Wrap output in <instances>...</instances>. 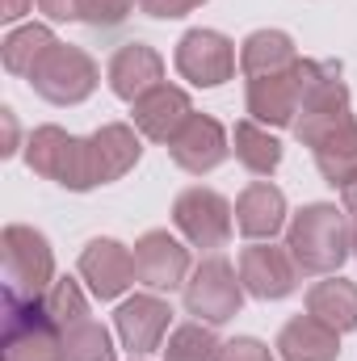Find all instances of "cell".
Here are the masks:
<instances>
[{
    "instance_id": "6da1fadb",
    "label": "cell",
    "mask_w": 357,
    "mask_h": 361,
    "mask_svg": "<svg viewBox=\"0 0 357 361\" xmlns=\"http://www.w3.org/2000/svg\"><path fill=\"white\" fill-rule=\"evenodd\" d=\"M286 248H290L298 273L332 277V273L353 257L349 252V214L337 210L332 202L303 206L290 219V227H286Z\"/></svg>"
},
{
    "instance_id": "7a4b0ae2",
    "label": "cell",
    "mask_w": 357,
    "mask_h": 361,
    "mask_svg": "<svg viewBox=\"0 0 357 361\" xmlns=\"http://www.w3.org/2000/svg\"><path fill=\"white\" fill-rule=\"evenodd\" d=\"M298 76H303V101H298V118L290 130L303 147H315L337 126L353 122L349 85L341 80V63L332 59H298Z\"/></svg>"
},
{
    "instance_id": "3957f363",
    "label": "cell",
    "mask_w": 357,
    "mask_h": 361,
    "mask_svg": "<svg viewBox=\"0 0 357 361\" xmlns=\"http://www.w3.org/2000/svg\"><path fill=\"white\" fill-rule=\"evenodd\" d=\"M0 261H4V298H47L55 277V252L42 231L25 223H8L0 231Z\"/></svg>"
},
{
    "instance_id": "277c9868",
    "label": "cell",
    "mask_w": 357,
    "mask_h": 361,
    "mask_svg": "<svg viewBox=\"0 0 357 361\" xmlns=\"http://www.w3.org/2000/svg\"><path fill=\"white\" fill-rule=\"evenodd\" d=\"M25 164L30 173L55 180L72 193L97 189V169H92V147L89 139L68 135L63 126H38L25 143Z\"/></svg>"
},
{
    "instance_id": "5b68a950",
    "label": "cell",
    "mask_w": 357,
    "mask_h": 361,
    "mask_svg": "<svg viewBox=\"0 0 357 361\" xmlns=\"http://www.w3.org/2000/svg\"><path fill=\"white\" fill-rule=\"evenodd\" d=\"M97 80H101V68H97V59L89 51L55 42L47 51V59L34 68L30 89L42 101H51V105H80V101H89L97 92Z\"/></svg>"
},
{
    "instance_id": "8992f818",
    "label": "cell",
    "mask_w": 357,
    "mask_h": 361,
    "mask_svg": "<svg viewBox=\"0 0 357 361\" xmlns=\"http://www.w3.org/2000/svg\"><path fill=\"white\" fill-rule=\"evenodd\" d=\"M4 361H63V332L42 298H4Z\"/></svg>"
},
{
    "instance_id": "52a82bcc",
    "label": "cell",
    "mask_w": 357,
    "mask_h": 361,
    "mask_svg": "<svg viewBox=\"0 0 357 361\" xmlns=\"http://www.w3.org/2000/svg\"><path fill=\"white\" fill-rule=\"evenodd\" d=\"M244 294H248V290H244V281L236 277V269H231L227 257H206L198 269L189 273V281H185V311H189L198 324L219 328V324H227V319L240 315Z\"/></svg>"
},
{
    "instance_id": "ba28073f",
    "label": "cell",
    "mask_w": 357,
    "mask_h": 361,
    "mask_svg": "<svg viewBox=\"0 0 357 361\" xmlns=\"http://www.w3.org/2000/svg\"><path fill=\"white\" fill-rule=\"evenodd\" d=\"M173 223H177V231L193 248L214 252V248H223L231 240L236 210H231V202L223 193H214L206 185H189L177 202H173Z\"/></svg>"
},
{
    "instance_id": "9c48e42d",
    "label": "cell",
    "mask_w": 357,
    "mask_h": 361,
    "mask_svg": "<svg viewBox=\"0 0 357 361\" xmlns=\"http://www.w3.org/2000/svg\"><path fill=\"white\" fill-rule=\"evenodd\" d=\"M173 63L193 89H219L236 76V42L219 30H189L177 42Z\"/></svg>"
},
{
    "instance_id": "30bf717a",
    "label": "cell",
    "mask_w": 357,
    "mask_h": 361,
    "mask_svg": "<svg viewBox=\"0 0 357 361\" xmlns=\"http://www.w3.org/2000/svg\"><path fill=\"white\" fill-rule=\"evenodd\" d=\"M169 324H173V307L160 294H135L114 311V332L131 357L156 353L169 336Z\"/></svg>"
},
{
    "instance_id": "8fae6325",
    "label": "cell",
    "mask_w": 357,
    "mask_h": 361,
    "mask_svg": "<svg viewBox=\"0 0 357 361\" xmlns=\"http://www.w3.org/2000/svg\"><path fill=\"white\" fill-rule=\"evenodd\" d=\"M240 281L253 298L261 302H277L286 294H294L298 286V265L290 257V248H273L269 240H253L240 252Z\"/></svg>"
},
{
    "instance_id": "7c38bea8",
    "label": "cell",
    "mask_w": 357,
    "mask_h": 361,
    "mask_svg": "<svg viewBox=\"0 0 357 361\" xmlns=\"http://www.w3.org/2000/svg\"><path fill=\"white\" fill-rule=\"evenodd\" d=\"M135 281L147 286L152 294L177 290L181 281H189V248L169 231H147L135 244Z\"/></svg>"
},
{
    "instance_id": "4fadbf2b",
    "label": "cell",
    "mask_w": 357,
    "mask_h": 361,
    "mask_svg": "<svg viewBox=\"0 0 357 361\" xmlns=\"http://www.w3.org/2000/svg\"><path fill=\"white\" fill-rule=\"evenodd\" d=\"M169 156H173L177 169L193 173V177H206V173H214V169L231 156V135H227L223 122H214L210 114H193V118L181 126V135L169 143Z\"/></svg>"
},
{
    "instance_id": "5bb4252c",
    "label": "cell",
    "mask_w": 357,
    "mask_h": 361,
    "mask_svg": "<svg viewBox=\"0 0 357 361\" xmlns=\"http://www.w3.org/2000/svg\"><path fill=\"white\" fill-rule=\"evenodd\" d=\"M80 277L89 281L92 298H101V302L122 298L126 286H135V252L109 235L89 240L80 252Z\"/></svg>"
},
{
    "instance_id": "9a60e30c",
    "label": "cell",
    "mask_w": 357,
    "mask_h": 361,
    "mask_svg": "<svg viewBox=\"0 0 357 361\" xmlns=\"http://www.w3.org/2000/svg\"><path fill=\"white\" fill-rule=\"evenodd\" d=\"M248 118L261 126H294L298 118V101H303V76L298 63L273 76H253L248 80Z\"/></svg>"
},
{
    "instance_id": "2e32d148",
    "label": "cell",
    "mask_w": 357,
    "mask_h": 361,
    "mask_svg": "<svg viewBox=\"0 0 357 361\" xmlns=\"http://www.w3.org/2000/svg\"><path fill=\"white\" fill-rule=\"evenodd\" d=\"M131 109H135V130H139L143 139H152V143H173L181 135V126L193 118V101H189V92L177 89V85L152 89L147 97H139Z\"/></svg>"
},
{
    "instance_id": "e0dca14e",
    "label": "cell",
    "mask_w": 357,
    "mask_h": 361,
    "mask_svg": "<svg viewBox=\"0 0 357 361\" xmlns=\"http://www.w3.org/2000/svg\"><path fill=\"white\" fill-rule=\"evenodd\" d=\"M160 85H164V59H160L156 47L126 42V47L114 51V59H109V89H114V97L135 105L139 97H147Z\"/></svg>"
},
{
    "instance_id": "ac0fdd59",
    "label": "cell",
    "mask_w": 357,
    "mask_h": 361,
    "mask_svg": "<svg viewBox=\"0 0 357 361\" xmlns=\"http://www.w3.org/2000/svg\"><path fill=\"white\" fill-rule=\"evenodd\" d=\"M92 147V169H97V185L122 180L143 156V135L126 122H105L101 130L89 135Z\"/></svg>"
},
{
    "instance_id": "d6986e66",
    "label": "cell",
    "mask_w": 357,
    "mask_h": 361,
    "mask_svg": "<svg viewBox=\"0 0 357 361\" xmlns=\"http://www.w3.org/2000/svg\"><path fill=\"white\" fill-rule=\"evenodd\" d=\"M286 227V193L269 180H253L236 197V231L248 240H273Z\"/></svg>"
},
{
    "instance_id": "ffe728a7",
    "label": "cell",
    "mask_w": 357,
    "mask_h": 361,
    "mask_svg": "<svg viewBox=\"0 0 357 361\" xmlns=\"http://www.w3.org/2000/svg\"><path fill=\"white\" fill-rule=\"evenodd\" d=\"M277 357L282 361H337L341 357V332H332L315 315H294L277 332Z\"/></svg>"
},
{
    "instance_id": "44dd1931",
    "label": "cell",
    "mask_w": 357,
    "mask_h": 361,
    "mask_svg": "<svg viewBox=\"0 0 357 361\" xmlns=\"http://www.w3.org/2000/svg\"><path fill=\"white\" fill-rule=\"evenodd\" d=\"M307 315H315L320 324H328L332 332H353L357 328V286L345 277H324L307 290Z\"/></svg>"
},
{
    "instance_id": "7402d4cb",
    "label": "cell",
    "mask_w": 357,
    "mask_h": 361,
    "mask_svg": "<svg viewBox=\"0 0 357 361\" xmlns=\"http://www.w3.org/2000/svg\"><path fill=\"white\" fill-rule=\"evenodd\" d=\"M298 63V47L286 30H253L240 47V72L253 76H273Z\"/></svg>"
},
{
    "instance_id": "603a6c76",
    "label": "cell",
    "mask_w": 357,
    "mask_h": 361,
    "mask_svg": "<svg viewBox=\"0 0 357 361\" xmlns=\"http://www.w3.org/2000/svg\"><path fill=\"white\" fill-rule=\"evenodd\" d=\"M59 38L47 30V25H38V21H30V25H17V30H8V38L0 42V59H4V72L8 76H34V68L47 59V51L55 47Z\"/></svg>"
},
{
    "instance_id": "cb8c5ba5",
    "label": "cell",
    "mask_w": 357,
    "mask_h": 361,
    "mask_svg": "<svg viewBox=\"0 0 357 361\" xmlns=\"http://www.w3.org/2000/svg\"><path fill=\"white\" fill-rule=\"evenodd\" d=\"M315 169H320V177L328 180V185H349L357 180V118L353 122H345V126H337L328 139H320L315 147Z\"/></svg>"
},
{
    "instance_id": "d4e9b609",
    "label": "cell",
    "mask_w": 357,
    "mask_h": 361,
    "mask_svg": "<svg viewBox=\"0 0 357 361\" xmlns=\"http://www.w3.org/2000/svg\"><path fill=\"white\" fill-rule=\"evenodd\" d=\"M231 152H236V160H240L253 177H273L277 164H282V143L269 135V126L253 122V118L236 122V130H231Z\"/></svg>"
},
{
    "instance_id": "484cf974",
    "label": "cell",
    "mask_w": 357,
    "mask_h": 361,
    "mask_svg": "<svg viewBox=\"0 0 357 361\" xmlns=\"http://www.w3.org/2000/svg\"><path fill=\"white\" fill-rule=\"evenodd\" d=\"M164 361H223V341L210 324H181L169 332V345L160 349Z\"/></svg>"
},
{
    "instance_id": "4316f807",
    "label": "cell",
    "mask_w": 357,
    "mask_h": 361,
    "mask_svg": "<svg viewBox=\"0 0 357 361\" xmlns=\"http://www.w3.org/2000/svg\"><path fill=\"white\" fill-rule=\"evenodd\" d=\"M63 361H118L114 336L89 315L63 332Z\"/></svg>"
},
{
    "instance_id": "83f0119b",
    "label": "cell",
    "mask_w": 357,
    "mask_h": 361,
    "mask_svg": "<svg viewBox=\"0 0 357 361\" xmlns=\"http://www.w3.org/2000/svg\"><path fill=\"white\" fill-rule=\"evenodd\" d=\"M47 315L55 319V328L59 332H68L72 324H80V319H89V298H85V290H80V281H72V277H59L51 290H47Z\"/></svg>"
},
{
    "instance_id": "f1b7e54d",
    "label": "cell",
    "mask_w": 357,
    "mask_h": 361,
    "mask_svg": "<svg viewBox=\"0 0 357 361\" xmlns=\"http://www.w3.org/2000/svg\"><path fill=\"white\" fill-rule=\"evenodd\" d=\"M135 4L139 0H85L80 4V21L92 25V30H114V25H122L135 13Z\"/></svg>"
},
{
    "instance_id": "f546056e",
    "label": "cell",
    "mask_w": 357,
    "mask_h": 361,
    "mask_svg": "<svg viewBox=\"0 0 357 361\" xmlns=\"http://www.w3.org/2000/svg\"><path fill=\"white\" fill-rule=\"evenodd\" d=\"M223 361H273V353L257 336H236V341L223 345Z\"/></svg>"
},
{
    "instance_id": "4dcf8cb0",
    "label": "cell",
    "mask_w": 357,
    "mask_h": 361,
    "mask_svg": "<svg viewBox=\"0 0 357 361\" xmlns=\"http://www.w3.org/2000/svg\"><path fill=\"white\" fill-rule=\"evenodd\" d=\"M202 4H206V0H139V8H143L147 17H156V21H177V17L202 8Z\"/></svg>"
},
{
    "instance_id": "1f68e13d",
    "label": "cell",
    "mask_w": 357,
    "mask_h": 361,
    "mask_svg": "<svg viewBox=\"0 0 357 361\" xmlns=\"http://www.w3.org/2000/svg\"><path fill=\"white\" fill-rule=\"evenodd\" d=\"M38 13H47L51 21H80V4L85 0H34Z\"/></svg>"
},
{
    "instance_id": "d6a6232c",
    "label": "cell",
    "mask_w": 357,
    "mask_h": 361,
    "mask_svg": "<svg viewBox=\"0 0 357 361\" xmlns=\"http://www.w3.org/2000/svg\"><path fill=\"white\" fill-rule=\"evenodd\" d=\"M0 118H4V156H13L17 152V118H13V109H0Z\"/></svg>"
},
{
    "instance_id": "836d02e7",
    "label": "cell",
    "mask_w": 357,
    "mask_h": 361,
    "mask_svg": "<svg viewBox=\"0 0 357 361\" xmlns=\"http://www.w3.org/2000/svg\"><path fill=\"white\" fill-rule=\"evenodd\" d=\"M34 8V0H0V21H17Z\"/></svg>"
},
{
    "instance_id": "e575fe53",
    "label": "cell",
    "mask_w": 357,
    "mask_h": 361,
    "mask_svg": "<svg viewBox=\"0 0 357 361\" xmlns=\"http://www.w3.org/2000/svg\"><path fill=\"white\" fill-rule=\"evenodd\" d=\"M349 214V252L357 257V210H345Z\"/></svg>"
},
{
    "instance_id": "d590c367",
    "label": "cell",
    "mask_w": 357,
    "mask_h": 361,
    "mask_svg": "<svg viewBox=\"0 0 357 361\" xmlns=\"http://www.w3.org/2000/svg\"><path fill=\"white\" fill-rule=\"evenodd\" d=\"M341 193H345V210H357V180H349Z\"/></svg>"
},
{
    "instance_id": "8d00e7d4",
    "label": "cell",
    "mask_w": 357,
    "mask_h": 361,
    "mask_svg": "<svg viewBox=\"0 0 357 361\" xmlns=\"http://www.w3.org/2000/svg\"><path fill=\"white\" fill-rule=\"evenodd\" d=\"M131 361H143V357H131Z\"/></svg>"
}]
</instances>
